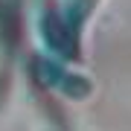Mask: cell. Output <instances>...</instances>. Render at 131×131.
Wrapping results in <instances>:
<instances>
[{
	"label": "cell",
	"mask_w": 131,
	"mask_h": 131,
	"mask_svg": "<svg viewBox=\"0 0 131 131\" xmlns=\"http://www.w3.org/2000/svg\"><path fill=\"white\" fill-rule=\"evenodd\" d=\"M93 3H96V0H67V15L79 12V18H84V12H88Z\"/></svg>",
	"instance_id": "obj_1"
}]
</instances>
